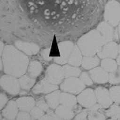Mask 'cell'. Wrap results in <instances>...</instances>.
Instances as JSON below:
<instances>
[{"instance_id":"cell-1","label":"cell","mask_w":120,"mask_h":120,"mask_svg":"<svg viewBox=\"0 0 120 120\" xmlns=\"http://www.w3.org/2000/svg\"><path fill=\"white\" fill-rule=\"evenodd\" d=\"M4 72L7 75L16 77L24 75L28 67V57L14 46L8 45L5 47L2 54Z\"/></svg>"},{"instance_id":"cell-2","label":"cell","mask_w":120,"mask_h":120,"mask_svg":"<svg viewBox=\"0 0 120 120\" xmlns=\"http://www.w3.org/2000/svg\"><path fill=\"white\" fill-rule=\"evenodd\" d=\"M105 42L97 29L93 30L81 37L77 41V45L82 55L94 56L100 51Z\"/></svg>"},{"instance_id":"cell-3","label":"cell","mask_w":120,"mask_h":120,"mask_svg":"<svg viewBox=\"0 0 120 120\" xmlns=\"http://www.w3.org/2000/svg\"><path fill=\"white\" fill-rule=\"evenodd\" d=\"M105 21L113 27L120 23V4L114 0L108 2L105 5L104 12Z\"/></svg>"},{"instance_id":"cell-4","label":"cell","mask_w":120,"mask_h":120,"mask_svg":"<svg viewBox=\"0 0 120 120\" xmlns=\"http://www.w3.org/2000/svg\"><path fill=\"white\" fill-rule=\"evenodd\" d=\"M85 88V85L77 77L67 78L61 83L60 89L63 91L74 94H78Z\"/></svg>"},{"instance_id":"cell-5","label":"cell","mask_w":120,"mask_h":120,"mask_svg":"<svg viewBox=\"0 0 120 120\" xmlns=\"http://www.w3.org/2000/svg\"><path fill=\"white\" fill-rule=\"evenodd\" d=\"M17 77L11 75H4L1 78V86L2 89L12 95L18 94L20 90L19 80Z\"/></svg>"},{"instance_id":"cell-6","label":"cell","mask_w":120,"mask_h":120,"mask_svg":"<svg viewBox=\"0 0 120 120\" xmlns=\"http://www.w3.org/2000/svg\"><path fill=\"white\" fill-rule=\"evenodd\" d=\"M45 78L53 84L61 83L65 78L63 68L56 64L50 65L46 71Z\"/></svg>"},{"instance_id":"cell-7","label":"cell","mask_w":120,"mask_h":120,"mask_svg":"<svg viewBox=\"0 0 120 120\" xmlns=\"http://www.w3.org/2000/svg\"><path fill=\"white\" fill-rule=\"evenodd\" d=\"M74 47V43L70 41H65L59 43L58 48L60 56L54 57V62L60 65H64L68 62Z\"/></svg>"},{"instance_id":"cell-8","label":"cell","mask_w":120,"mask_h":120,"mask_svg":"<svg viewBox=\"0 0 120 120\" xmlns=\"http://www.w3.org/2000/svg\"><path fill=\"white\" fill-rule=\"evenodd\" d=\"M77 99L80 105L88 108L93 106L97 102L95 91L90 88L81 92Z\"/></svg>"},{"instance_id":"cell-9","label":"cell","mask_w":120,"mask_h":120,"mask_svg":"<svg viewBox=\"0 0 120 120\" xmlns=\"http://www.w3.org/2000/svg\"><path fill=\"white\" fill-rule=\"evenodd\" d=\"M118 54L119 44L116 42L112 41L105 43L97 54L101 59L106 58L116 59Z\"/></svg>"},{"instance_id":"cell-10","label":"cell","mask_w":120,"mask_h":120,"mask_svg":"<svg viewBox=\"0 0 120 120\" xmlns=\"http://www.w3.org/2000/svg\"><path fill=\"white\" fill-rule=\"evenodd\" d=\"M97 102L103 108H108L112 104L113 101L111 97L109 90L107 89L99 87L95 90Z\"/></svg>"},{"instance_id":"cell-11","label":"cell","mask_w":120,"mask_h":120,"mask_svg":"<svg viewBox=\"0 0 120 120\" xmlns=\"http://www.w3.org/2000/svg\"><path fill=\"white\" fill-rule=\"evenodd\" d=\"M57 85L49 82L45 78L39 81L33 88L32 91L35 94L49 93L58 89Z\"/></svg>"},{"instance_id":"cell-12","label":"cell","mask_w":120,"mask_h":120,"mask_svg":"<svg viewBox=\"0 0 120 120\" xmlns=\"http://www.w3.org/2000/svg\"><path fill=\"white\" fill-rule=\"evenodd\" d=\"M90 75L94 82L98 84H105L109 82V73L101 67H96L89 72Z\"/></svg>"},{"instance_id":"cell-13","label":"cell","mask_w":120,"mask_h":120,"mask_svg":"<svg viewBox=\"0 0 120 120\" xmlns=\"http://www.w3.org/2000/svg\"><path fill=\"white\" fill-rule=\"evenodd\" d=\"M113 27L105 21L101 22L98 25L97 29L103 37L105 43L113 41L115 33Z\"/></svg>"},{"instance_id":"cell-14","label":"cell","mask_w":120,"mask_h":120,"mask_svg":"<svg viewBox=\"0 0 120 120\" xmlns=\"http://www.w3.org/2000/svg\"><path fill=\"white\" fill-rule=\"evenodd\" d=\"M15 45L19 50L29 56L36 55L40 50V47L37 44L32 42L17 41Z\"/></svg>"},{"instance_id":"cell-15","label":"cell","mask_w":120,"mask_h":120,"mask_svg":"<svg viewBox=\"0 0 120 120\" xmlns=\"http://www.w3.org/2000/svg\"><path fill=\"white\" fill-rule=\"evenodd\" d=\"M19 109L17 102L13 100H11L3 109L2 115L7 119L14 120L18 115Z\"/></svg>"},{"instance_id":"cell-16","label":"cell","mask_w":120,"mask_h":120,"mask_svg":"<svg viewBox=\"0 0 120 120\" xmlns=\"http://www.w3.org/2000/svg\"><path fill=\"white\" fill-rule=\"evenodd\" d=\"M18 107L20 111L29 112L34 107L35 101L31 97H22L16 100Z\"/></svg>"},{"instance_id":"cell-17","label":"cell","mask_w":120,"mask_h":120,"mask_svg":"<svg viewBox=\"0 0 120 120\" xmlns=\"http://www.w3.org/2000/svg\"><path fill=\"white\" fill-rule=\"evenodd\" d=\"M82 54L79 47L77 45L74 46L68 59V64L76 67L80 66L82 65L83 58Z\"/></svg>"},{"instance_id":"cell-18","label":"cell","mask_w":120,"mask_h":120,"mask_svg":"<svg viewBox=\"0 0 120 120\" xmlns=\"http://www.w3.org/2000/svg\"><path fill=\"white\" fill-rule=\"evenodd\" d=\"M77 100L74 95L68 92H63L60 94V104L67 107L73 109L76 105Z\"/></svg>"},{"instance_id":"cell-19","label":"cell","mask_w":120,"mask_h":120,"mask_svg":"<svg viewBox=\"0 0 120 120\" xmlns=\"http://www.w3.org/2000/svg\"><path fill=\"white\" fill-rule=\"evenodd\" d=\"M61 93L59 90H55L48 93L45 97V100L50 108L55 109L60 104Z\"/></svg>"},{"instance_id":"cell-20","label":"cell","mask_w":120,"mask_h":120,"mask_svg":"<svg viewBox=\"0 0 120 120\" xmlns=\"http://www.w3.org/2000/svg\"><path fill=\"white\" fill-rule=\"evenodd\" d=\"M103 108L99 104H96L88 110L89 120H101L106 119L105 115L101 112L99 110Z\"/></svg>"},{"instance_id":"cell-21","label":"cell","mask_w":120,"mask_h":120,"mask_svg":"<svg viewBox=\"0 0 120 120\" xmlns=\"http://www.w3.org/2000/svg\"><path fill=\"white\" fill-rule=\"evenodd\" d=\"M55 113L61 120H71L75 116V112L72 109L61 105L56 107Z\"/></svg>"},{"instance_id":"cell-22","label":"cell","mask_w":120,"mask_h":120,"mask_svg":"<svg viewBox=\"0 0 120 120\" xmlns=\"http://www.w3.org/2000/svg\"><path fill=\"white\" fill-rule=\"evenodd\" d=\"M100 63V59L97 56H85L82 58V67L86 70L97 67Z\"/></svg>"},{"instance_id":"cell-23","label":"cell","mask_w":120,"mask_h":120,"mask_svg":"<svg viewBox=\"0 0 120 120\" xmlns=\"http://www.w3.org/2000/svg\"><path fill=\"white\" fill-rule=\"evenodd\" d=\"M41 64L36 60H34L29 63L28 67V75L33 78H36L40 75L42 71Z\"/></svg>"},{"instance_id":"cell-24","label":"cell","mask_w":120,"mask_h":120,"mask_svg":"<svg viewBox=\"0 0 120 120\" xmlns=\"http://www.w3.org/2000/svg\"><path fill=\"white\" fill-rule=\"evenodd\" d=\"M101 67L109 73L113 72L118 69V65L115 59L106 58L102 59Z\"/></svg>"},{"instance_id":"cell-25","label":"cell","mask_w":120,"mask_h":120,"mask_svg":"<svg viewBox=\"0 0 120 120\" xmlns=\"http://www.w3.org/2000/svg\"><path fill=\"white\" fill-rule=\"evenodd\" d=\"M19 80L20 87L23 90H30L35 82V78L32 77L29 75H22Z\"/></svg>"},{"instance_id":"cell-26","label":"cell","mask_w":120,"mask_h":120,"mask_svg":"<svg viewBox=\"0 0 120 120\" xmlns=\"http://www.w3.org/2000/svg\"><path fill=\"white\" fill-rule=\"evenodd\" d=\"M105 115L111 120H120V106L119 104H112L105 111Z\"/></svg>"},{"instance_id":"cell-27","label":"cell","mask_w":120,"mask_h":120,"mask_svg":"<svg viewBox=\"0 0 120 120\" xmlns=\"http://www.w3.org/2000/svg\"><path fill=\"white\" fill-rule=\"evenodd\" d=\"M64 71L65 77H78L81 74V70L76 67L66 65L63 67Z\"/></svg>"},{"instance_id":"cell-28","label":"cell","mask_w":120,"mask_h":120,"mask_svg":"<svg viewBox=\"0 0 120 120\" xmlns=\"http://www.w3.org/2000/svg\"><path fill=\"white\" fill-rule=\"evenodd\" d=\"M109 92L113 102L120 104V86H114L109 89Z\"/></svg>"},{"instance_id":"cell-29","label":"cell","mask_w":120,"mask_h":120,"mask_svg":"<svg viewBox=\"0 0 120 120\" xmlns=\"http://www.w3.org/2000/svg\"><path fill=\"white\" fill-rule=\"evenodd\" d=\"M110 84L117 85L120 83V71L119 69L109 73V82Z\"/></svg>"},{"instance_id":"cell-30","label":"cell","mask_w":120,"mask_h":120,"mask_svg":"<svg viewBox=\"0 0 120 120\" xmlns=\"http://www.w3.org/2000/svg\"><path fill=\"white\" fill-rule=\"evenodd\" d=\"M32 119L40 120L44 115V111L38 106H34L30 112Z\"/></svg>"},{"instance_id":"cell-31","label":"cell","mask_w":120,"mask_h":120,"mask_svg":"<svg viewBox=\"0 0 120 120\" xmlns=\"http://www.w3.org/2000/svg\"><path fill=\"white\" fill-rule=\"evenodd\" d=\"M41 120H61L56 114L53 112V111L49 110L47 114H44L40 119Z\"/></svg>"},{"instance_id":"cell-32","label":"cell","mask_w":120,"mask_h":120,"mask_svg":"<svg viewBox=\"0 0 120 120\" xmlns=\"http://www.w3.org/2000/svg\"><path fill=\"white\" fill-rule=\"evenodd\" d=\"M36 105L44 112H47L49 110V105L43 98H41L37 99L36 102Z\"/></svg>"},{"instance_id":"cell-33","label":"cell","mask_w":120,"mask_h":120,"mask_svg":"<svg viewBox=\"0 0 120 120\" xmlns=\"http://www.w3.org/2000/svg\"><path fill=\"white\" fill-rule=\"evenodd\" d=\"M80 79L85 85L90 86L93 84V80H92L90 75H89L87 72H84L82 73L80 75Z\"/></svg>"},{"instance_id":"cell-34","label":"cell","mask_w":120,"mask_h":120,"mask_svg":"<svg viewBox=\"0 0 120 120\" xmlns=\"http://www.w3.org/2000/svg\"><path fill=\"white\" fill-rule=\"evenodd\" d=\"M32 119L30 113L28 112L21 111L19 112L17 116V119L19 120H29Z\"/></svg>"},{"instance_id":"cell-35","label":"cell","mask_w":120,"mask_h":120,"mask_svg":"<svg viewBox=\"0 0 120 120\" xmlns=\"http://www.w3.org/2000/svg\"><path fill=\"white\" fill-rule=\"evenodd\" d=\"M50 51V48H47L43 49L41 52V55L43 59L46 61H50L52 60V57L49 56Z\"/></svg>"},{"instance_id":"cell-36","label":"cell","mask_w":120,"mask_h":120,"mask_svg":"<svg viewBox=\"0 0 120 120\" xmlns=\"http://www.w3.org/2000/svg\"><path fill=\"white\" fill-rule=\"evenodd\" d=\"M8 98L4 93H1L0 95V108L2 110L8 102Z\"/></svg>"},{"instance_id":"cell-37","label":"cell","mask_w":120,"mask_h":120,"mask_svg":"<svg viewBox=\"0 0 120 120\" xmlns=\"http://www.w3.org/2000/svg\"><path fill=\"white\" fill-rule=\"evenodd\" d=\"M88 116V111L83 110L79 114H78L75 117V119L77 120H86V118Z\"/></svg>"},{"instance_id":"cell-38","label":"cell","mask_w":120,"mask_h":120,"mask_svg":"<svg viewBox=\"0 0 120 120\" xmlns=\"http://www.w3.org/2000/svg\"><path fill=\"white\" fill-rule=\"evenodd\" d=\"M4 48L5 47H4V43L2 41L0 42V55L1 56H2Z\"/></svg>"},{"instance_id":"cell-39","label":"cell","mask_w":120,"mask_h":120,"mask_svg":"<svg viewBox=\"0 0 120 120\" xmlns=\"http://www.w3.org/2000/svg\"><path fill=\"white\" fill-rule=\"evenodd\" d=\"M116 61L118 66H120V53H119L117 57L116 58Z\"/></svg>"},{"instance_id":"cell-40","label":"cell","mask_w":120,"mask_h":120,"mask_svg":"<svg viewBox=\"0 0 120 120\" xmlns=\"http://www.w3.org/2000/svg\"><path fill=\"white\" fill-rule=\"evenodd\" d=\"M118 34H119V38L120 41V23L118 26Z\"/></svg>"},{"instance_id":"cell-41","label":"cell","mask_w":120,"mask_h":120,"mask_svg":"<svg viewBox=\"0 0 120 120\" xmlns=\"http://www.w3.org/2000/svg\"><path fill=\"white\" fill-rule=\"evenodd\" d=\"M0 63H1V64H0V69H1V70H2L3 68H4V66H3V60L2 59H1V62H0Z\"/></svg>"},{"instance_id":"cell-42","label":"cell","mask_w":120,"mask_h":120,"mask_svg":"<svg viewBox=\"0 0 120 120\" xmlns=\"http://www.w3.org/2000/svg\"><path fill=\"white\" fill-rule=\"evenodd\" d=\"M119 53H120V44H119Z\"/></svg>"},{"instance_id":"cell-43","label":"cell","mask_w":120,"mask_h":120,"mask_svg":"<svg viewBox=\"0 0 120 120\" xmlns=\"http://www.w3.org/2000/svg\"><path fill=\"white\" fill-rule=\"evenodd\" d=\"M118 69H119V70L120 71V66H119V67L118 68Z\"/></svg>"},{"instance_id":"cell-44","label":"cell","mask_w":120,"mask_h":120,"mask_svg":"<svg viewBox=\"0 0 120 120\" xmlns=\"http://www.w3.org/2000/svg\"><path fill=\"white\" fill-rule=\"evenodd\" d=\"M119 105H120V104H119Z\"/></svg>"}]
</instances>
